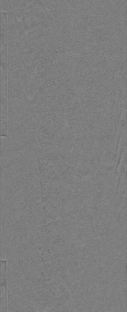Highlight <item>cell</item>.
<instances>
[{
    "label": "cell",
    "instance_id": "6da1fadb",
    "mask_svg": "<svg viewBox=\"0 0 127 312\" xmlns=\"http://www.w3.org/2000/svg\"><path fill=\"white\" fill-rule=\"evenodd\" d=\"M7 263L1 260V303L0 311H7Z\"/></svg>",
    "mask_w": 127,
    "mask_h": 312
}]
</instances>
